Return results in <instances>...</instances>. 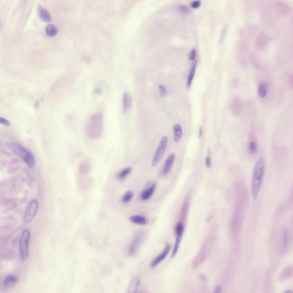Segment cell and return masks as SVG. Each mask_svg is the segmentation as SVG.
I'll list each match as a JSON object with an SVG mask.
<instances>
[{"label":"cell","instance_id":"30","mask_svg":"<svg viewBox=\"0 0 293 293\" xmlns=\"http://www.w3.org/2000/svg\"><path fill=\"white\" fill-rule=\"evenodd\" d=\"M159 87L160 95L163 97H165L167 95V91L165 88L162 85H159Z\"/></svg>","mask_w":293,"mask_h":293},{"label":"cell","instance_id":"10","mask_svg":"<svg viewBox=\"0 0 293 293\" xmlns=\"http://www.w3.org/2000/svg\"><path fill=\"white\" fill-rule=\"evenodd\" d=\"M175 155L173 153H171L167 158L162 171V174L167 175L169 173L173 163Z\"/></svg>","mask_w":293,"mask_h":293},{"label":"cell","instance_id":"12","mask_svg":"<svg viewBox=\"0 0 293 293\" xmlns=\"http://www.w3.org/2000/svg\"><path fill=\"white\" fill-rule=\"evenodd\" d=\"M270 39L267 35L264 33H260L256 38V44L259 49H264L265 48L266 44Z\"/></svg>","mask_w":293,"mask_h":293},{"label":"cell","instance_id":"6","mask_svg":"<svg viewBox=\"0 0 293 293\" xmlns=\"http://www.w3.org/2000/svg\"><path fill=\"white\" fill-rule=\"evenodd\" d=\"M38 208V202L36 199H33L29 202L25 215L24 220L25 222L29 223L33 220L36 214Z\"/></svg>","mask_w":293,"mask_h":293},{"label":"cell","instance_id":"4","mask_svg":"<svg viewBox=\"0 0 293 293\" xmlns=\"http://www.w3.org/2000/svg\"><path fill=\"white\" fill-rule=\"evenodd\" d=\"M168 140L167 137L165 136L161 138L152 158V165L153 167L156 166L163 157L167 148Z\"/></svg>","mask_w":293,"mask_h":293},{"label":"cell","instance_id":"9","mask_svg":"<svg viewBox=\"0 0 293 293\" xmlns=\"http://www.w3.org/2000/svg\"><path fill=\"white\" fill-rule=\"evenodd\" d=\"M275 7L276 11L280 14H288L290 11L289 6L286 3L281 1H277Z\"/></svg>","mask_w":293,"mask_h":293},{"label":"cell","instance_id":"42","mask_svg":"<svg viewBox=\"0 0 293 293\" xmlns=\"http://www.w3.org/2000/svg\"><path fill=\"white\" fill-rule=\"evenodd\" d=\"M286 292L288 293H291V292H292L291 291H287V292Z\"/></svg>","mask_w":293,"mask_h":293},{"label":"cell","instance_id":"38","mask_svg":"<svg viewBox=\"0 0 293 293\" xmlns=\"http://www.w3.org/2000/svg\"><path fill=\"white\" fill-rule=\"evenodd\" d=\"M221 287L220 286H217L215 288L214 292L216 293H219L221 292Z\"/></svg>","mask_w":293,"mask_h":293},{"label":"cell","instance_id":"34","mask_svg":"<svg viewBox=\"0 0 293 293\" xmlns=\"http://www.w3.org/2000/svg\"><path fill=\"white\" fill-rule=\"evenodd\" d=\"M201 2L199 1H196L193 2L191 4V6L194 8L198 7L200 5Z\"/></svg>","mask_w":293,"mask_h":293},{"label":"cell","instance_id":"40","mask_svg":"<svg viewBox=\"0 0 293 293\" xmlns=\"http://www.w3.org/2000/svg\"><path fill=\"white\" fill-rule=\"evenodd\" d=\"M3 154L5 155L8 156H11L12 155V154L11 153L6 151H4L3 152Z\"/></svg>","mask_w":293,"mask_h":293},{"label":"cell","instance_id":"41","mask_svg":"<svg viewBox=\"0 0 293 293\" xmlns=\"http://www.w3.org/2000/svg\"><path fill=\"white\" fill-rule=\"evenodd\" d=\"M101 91H102L100 89H97L96 90V92L97 94H100V93H101Z\"/></svg>","mask_w":293,"mask_h":293},{"label":"cell","instance_id":"1","mask_svg":"<svg viewBox=\"0 0 293 293\" xmlns=\"http://www.w3.org/2000/svg\"><path fill=\"white\" fill-rule=\"evenodd\" d=\"M265 163L264 158L260 157L258 159L254 166L253 171L252 181V192L253 199L256 200L260 189L265 169Z\"/></svg>","mask_w":293,"mask_h":293},{"label":"cell","instance_id":"19","mask_svg":"<svg viewBox=\"0 0 293 293\" xmlns=\"http://www.w3.org/2000/svg\"><path fill=\"white\" fill-rule=\"evenodd\" d=\"M248 149L249 153L251 156L255 155L257 151L256 142L253 139L251 138L248 143Z\"/></svg>","mask_w":293,"mask_h":293},{"label":"cell","instance_id":"25","mask_svg":"<svg viewBox=\"0 0 293 293\" xmlns=\"http://www.w3.org/2000/svg\"><path fill=\"white\" fill-rule=\"evenodd\" d=\"M132 169L131 167H129L122 170L118 175V178L120 180L124 179L130 173Z\"/></svg>","mask_w":293,"mask_h":293},{"label":"cell","instance_id":"33","mask_svg":"<svg viewBox=\"0 0 293 293\" xmlns=\"http://www.w3.org/2000/svg\"><path fill=\"white\" fill-rule=\"evenodd\" d=\"M196 52L195 49H193L189 55V59L191 60H193L195 58Z\"/></svg>","mask_w":293,"mask_h":293},{"label":"cell","instance_id":"23","mask_svg":"<svg viewBox=\"0 0 293 293\" xmlns=\"http://www.w3.org/2000/svg\"><path fill=\"white\" fill-rule=\"evenodd\" d=\"M47 34L50 37H52L55 36L58 32V29L56 27L52 24H49L46 28Z\"/></svg>","mask_w":293,"mask_h":293},{"label":"cell","instance_id":"21","mask_svg":"<svg viewBox=\"0 0 293 293\" xmlns=\"http://www.w3.org/2000/svg\"><path fill=\"white\" fill-rule=\"evenodd\" d=\"M23 161L28 167L33 168L35 164V159L33 153L30 151Z\"/></svg>","mask_w":293,"mask_h":293},{"label":"cell","instance_id":"32","mask_svg":"<svg viewBox=\"0 0 293 293\" xmlns=\"http://www.w3.org/2000/svg\"><path fill=\"white\" fill-rule=\"evenodd\" d=\"M0 123L3 125L9 127L10 126V123L7 120L3 117H0Z\"/></svg>","mask_w":293,"mask_h":293},{"label":"cell","instance_id":"29","mask_svg":"<svg viewBox=\"0 0 293 293\" xmlns=\"http://www.w3.org/2000/svg\"><path fill=\"white\" fill-rule=\"evenodd\" d=\"M288 231L287 230H285L283 233V245L284 249L286 250L288 243Z\"/></svg>","mask_w":293,"mask_h":293},{"label":"cell","instance_id":"39","mask_svg":"<svg viewBox=\"0 0 293 293\" xmlns=\"http://www.w3.org/2000/svg\"><path fill=\"white\" fill-rule=\"evenodd\" d=\"M202 134V129L201 127H200L199 130V136L200 138Z\"/></svg>","mask_w":293,"mask_h":293},{"label":"cell","instance_id":"26","mask_svg":"<svg viewBox=\"0 0 293 293\" xmlns=\"http://www.w3.org/2000/svg\"><path fill=\"white\" fill-rule=\"evenodd\" d=\"M184 231V227L180 223H178L176 225L175 229V233L176 237H182Z\"/></svg>","mask_w":293,"mask_h":293},{"label":"cell","instance_id":"5","mask_svg":"<svg viewBox=\"0 0 293 293\" xmlns=\"http://www.w3.org/2000/svg\"><path fill=\"white\" fill-rule=\"evenodd\" d=\"M145 233L140 232L137 233L133 238L129 247L128 255L129 257L134 256L146 238Z\"/></svg>","mask_w":293,"mask_h":293},{"label":"cell","instance_id":"7","mask_svg":"<svg viewBox=\"0 0 293 293\" xmlns=\"http://www.w3.org/2000/svg\"><path fill=\"white\" fill-rule=\"evenodd\" d=\"M8 147L23 161L30 151L18 143L8 142L6 143Z\"/></svg>","mask_w":293,"mask_h":293},{"label":"cell","instance_id":"16","mask_svg":"<svg viewBox=\"0 0 293 293\" xmlns=\"http://www.w3.org/2000/svg\"><path fill=\"white\" fill-rule=\"evenodd\" d=\"M156 186V183L155 182L149 188L142 191L140 195L142 199L146 200L150 198L154 193Z\"/></svg>","mask_w":293,"mask_h":293},{"label":"cell","instance_id":"20","mask_svg":"<svg viewBox=\"0 0 293 293\" xmlns=\"http://www.w3.org/2000/svg\"><path fill=\"white\" fill-rule=\"evenodd\" d=\"M91 165L89 161L86 160L82 162L79 165L80 171L84 173H87L90 171Z\"/></svg>","mask_w":293,"mask_h":293},{"label":"cell","instance_id":"28","mask_svg":"<svg viewBox=\"0 0 293 293\" xmlns=\"http://www.w3.org/2000/svg\"><path fill=\"white\" fill-rule=\"evenodd\" d=\"M134 196L133 193L131 191L126 192L123 196L122 201L124 203H127Z\"/></svg>","mask_w":293,"mask_h":293},{"label":"cell","instance_id":"17","mask_svg":"<svg viewBox=\"0 0 293 293\" xmlns=\"http://www.w3.org/2000/svg\"><path fill=\"white\" fill-rule=\"evenodd\" d=\"M174 132V138L176 142H178L181 139L182 134L181 128L177 124H175L173 127Z\"/></svg>","mask_w":293,"mask_h":293},{"label":"cell","instance_id":"37","mask_svg":"<svg viewBox=\"0 0 293 293\" xmlns=\"http://www.w3.org/2000/svg\"><path fill=\"white\" fill-rule=\"evenodd\" d=\"M19 166H17L16 167H14V168H11L9 170V172L10 173H11L13 172L16 170H18L19 168Z\"/></svg>","mask_w":293,"mask_h":293},{"label":"cell","instance_id":"31","mask_svg":"<svg viewBox=\"0 0 293 293\" xmlns=\"http://www.w3.org/2000/svg\"><path fill=\"white\" fill-rule=\"evenodd\" d=\"M178 9L181 12L183 13H187L189 12L188 8L184 5H179Z\"/></svg>","mask_w":293,"mask_h":293},{"label":"cell","instance_id":"36","mask_svg":"<svg viewBox=\"0 0 293 293\" xmlns=\"http://www.w3.org/2000/svg\"><path fill=\"white\" fill-rule=\"evenodd\" d=\"M35 108L36 110H38L39 107V102L38 100H36L34 104Z\"/></svg>","mask_w":293,"mask_h":293},{"label":"cell","instance_id":"24","mask_svg":"<svg viewBox=\"0 0 293 293\" xmlns=\"http://www.w3.org/2000/svg\"><path fill=\"white\" fill-rule=\"evenodd\" d=\"M267 90V85L265 82L261 83L259 86L258 93L259 96L264 97L266 95Z\"/></svg>","mask_w":293,"mask_h":293},{"label":"cell","instance_id":"15","mask_svg":"<svg viewBox=\"0 0 293 293\" xmlns=\"http://www.w3.org/2000/svg\"><path fill=\"white\" fill-rule=\"evenodd\" d=\"M38 11L41 19L46 22H50L51 20V15L48 11L41 5L38 6Z\"/></svg>","mask_w":293,"mask_h":293},{"label":"cell","instance_id":"3","mask_svg":"<svg viewBox=\"0 0 293 293\" xmlns=\"http://www.w3.org/2000/svg\"><path fill=\"white\" fill-rule=\"evenodd\" d=\"M30 237V231L25 229L22 232L19 241L20 257L22 261L28 258L29 253V244Z\"/></svg>","mask_w":293,"mask_h":293},{"label":"cell","instance_id":"8","mask_svg":"<svg viewBox=\"0 0 293 293\" xmlns=\"http://www.w3.org/2000/svg\"><path fill=\"white\" fill-rule=\"evenodd\" d=\"M171 248V245L167 244L163 251L152 261L150 265L151 268H154L164 259L169 253Z\"/></svg>","mask_w":293,"mask_h":293},{"label":"cell","instance_id":"18","mask_svg":"<svg viewBox=\"0 0 293 293\" xmlns=\"http://www.w3.org/2000/svg\"><path fill=\"white\" fill-rule=\"evenodd\" d=\"M197 61L196 60L193 63L192 65L187 80V86L189 88L191 86L192 81L194 76L197 66Z\"/></svg>","mask_w":293,"mask_h":293},{"label":"cell","instance_id":"11","mask_svg":"<svg viewBox=\"0 0 293 293\" xmlns=\"http://www.w3.org/2000/svg\"><path fill=\"white\" fill-rule=\"evenodd\" d=\"M18 281L16 276L14 275L7 276L5 279L3 283V287L5 290L9 289L14 286Z\"/></svg>","mask_w":293,"mask_h":293},{"label":"cell","instance_id":"27","mask_svg":"<svg viewBox=\"0 0 293 293\" xmlns=\"http://www.w3.org/2000/svg\"><path fill=\"white\" fill-rule=\"evenodd\" d=\"M182 237H176L175 243L174 246L171 258H173L176 254L180 243Z\"/></svg>","mask_w":293,"mask_h":293},{"label":"cell","instance_id":"14","mask_svg":"<svg viewBox=\"0 0 293 293\" xmlns=\"http://www.w3.org/2000/svg\"><path fill=\"white\" fill-rule=\"evenodd\" d=\"M140 282V279L139 276H136L133 277L131 280L129 285L128 292L134 293L137 291Z\"/></svg>","mask_w":293,"mask_h":293},{"label":"cell","instance_id":"2","mask_svg":"<svg viewBox=\"0 0 293 293\" xmlns=\"http://www.w3.org/2000/svg\"><path fill=\"white\" fill-rule=\"evenodd\" d=\"M103 128V118L102 114L96 113L90 118L87 127V132L91 138L97 139L101 136Z\"/></svg>","mask_w":293,"mask_h":293},{"label":"cell","instance_id":"35","mask_svg":"<svg viewBox=\"0 0 293 293\" xmlns=\"http://www.w3.org/2000/svg\"><path fill=\"white\" fill-rule=\"evenodd\" d=\"M205 163L207 167L208 168H209L211 165V160L209 157H208L206 158Z\"/></svg>","mask_w":293,"mask_h":293},{"label":"cell","instance_id":"13","mask_svg":"<svg viewBox=\"0 0 293 293\" xmlns=\"http://www.w3.org/2000/svg\"><path fill=\"white\" fill-rule=\"evenodd\" d=\"M132 105L131 96L126 92L124 93L123 99V112L125 113L129 110Z\"/></svg>","mask_w":293,"mask_h":293},{"label":"cell","instance_id":"22","mask_svg":"<svg viewBox=\"0 0 293 293\" xmlns=\"http://www.w3.org/2000/svg\"><path fill=\"white\" fill-rule=\"evenodd\" d=\"M129 219L132 222L139 225H144L146 223V220L145 218L141 216H132L130 217Z\"/></svg>","mask_w":293,"mask_h":293}]
</instances>
